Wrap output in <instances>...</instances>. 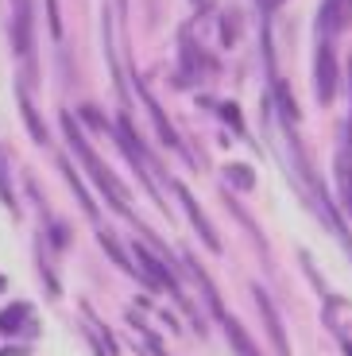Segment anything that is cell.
I'll return each mask as SVG.
<instances>
[{
    "instance_id": "6da1fadb",
    "label": "cell",
    "mask_w": 352,
    "mask_h": 356,
    "mask_svg": "<svg viewBox=\"0 0 352 356\" xmlns=\"http://www.w3.org/2000/svg\"><path fill=\"white\" fill-rule=\"evenodd\" d=\"M62 128H66V140H70L74 155H78V159L86 163V167H89V175L97 178V186L105 190L109 205H113V209H120V213H124V209H128V194H124V186H120V182H116L113 175H109V167H105V163H101L97 155H93V147H89V143L81 140V132H78V128H74V116H70V113H62Z\"/></svg>"
},
{
    "instance_id": "7a4b0ae2",
    "label": "cell",
    "mask_w": 352,
    "mask_h": 356,
    "mask_svg": "<svg viewBox=\"0 0 352 356\" xmlns=\"http://www.w3.org/2000/svg\"><path fill=\"white\" fill-rule=\"evenodd\" d=\"M333 89H337V63L329 58V47H321L317 51V97L333 101Z\"/></svg>"
},
{
    "instance_id": "3957f363",
    "label": "cell",
    "mask_w": 352,
    "mask_h": 356,
    "mask_svg": "<svg viewBox=\"0 0 352 356\" xmlns=\"http://www.w3.org/2000/svg\"><path fill=\"white\" fill-rule=\"evenodd\" d=\"M136 256L143 259V275H147L151 283H155V286H167V291H175V279H170V271H167L163 264H159V259L151 256V252L143 248V244H136Z\"/></svg>"
},
{
    "instance_id": "277c9868",
    "label": "cell",
    "mask_w": 352,
    "mask_h": 356,
    "mask_svg": "<svg viewBox=\"0 0 352 356\" xmlns=\"http://www.w3.org/2000/svg\"><path fill=\"white\" fill-rule=\"evenodd\" d=\"M16 51L19 54L31 51V8H27V0H16Z\"/></svg>"
},
{
    "instance_id": "5b68a950",
    "label": "cell",
    "mask_w": 352,
    "mask_h": 356,
    "mask_svg": "<svg viewBox=\"0 0 352 356\" xmlns=\"http://www.w3.org/2000/svg\"><path fill=\"white\" fill-rule=\"evenodd\" d=\"M27 302H12V306H4V310H0V333H4V337H12V333H19L24 330V318H27Z\"/></svg>"
},
{
    "instance_id": "8992f818",
    "label": "cell",
    "mask_w": 352,
    "mask_h": 356,
    "mask_svg": "<svg viewBox=\"0 0 352 356\" xmlns=\"http://www.w3.org/2000/svg\"><path fill=\"white\" fill-rule=\"evenodd\" d=\"M19 113H24V120H27V128H31V136L43 143V140H47V128H43V120L35 116V105L27 101V93H19Z\"/></svg>"
},
{
    "instance_id": "52a82bcc",
    "label": "cell",
    "mask_w": 352,
    "mask_h": 356,
    "mask_svg": "<svg viewBox=\"0 0 352 356\" xmlns=\"http://www.w3.org/2000/svg\"><path fill=\"white\" fill-rule=\"evenodd\" d=\"M337 175H341L344 205H349V213H352V159H349V155H341V163H337Z\"/></svg>"
},
{
    "instance_id": "ba28073f",
    "label": "cell",
    "mask_w": 352,
    "mask_h": 356,
    "mask_svg": "<svg viewBox=\"0 0 352 356\" xmlns=\"http://www.w3.org/2000/svg\"><path fill=\"white\" fill-rule=\"evenodd\" d=\"M58 167H62V175H66V182H70V186H74V194H78V202L86 205V213H93V202H89L86 186H81V182H78V175H74V167H70V163H66V159H62Z\"/></svg>"
},
{
    "instance_id": "9c48e42d",
    "label": "cell",
    "mask_w": 352,
    "mask_h": 356,
    "mask_svg": "<svg viewBox=\"0 0 352 356\" xmlns=\"http://www.w3.org/2000/svg\"><path fill=\"white\" fill-rule=\"evenodd\" d=\"M0 202L16 209V197H12V182H8V170H4V155H0Z\"/></svg>"
},
{
    "instance_id": "30bf717a",
    "label": "cell",
    "mask_w": 352,
    "mask_h": 356,
    "mask_svg": "<svg viewBox=\"0 0 352 356\" xmlns=\"http://www.w3.org/2000/svg\"><path fill=\"white\" fill-rule=\"evenodd\" d=\"M101 244H105V252H109V256H113V259H116V264H120V267H124V271H132V264H128V259H124V252H120V244H116V241H113V236H109V232H101Z\"/></svg>"
},
{
    "instance_id": "8fae6325",
    "label": "cell",
    "mask_w": 352,
    "mask_h": 356,
    "mask_svg": "<svg viewBox=\"0 0 352 356\" xmlns=\"http://www.w3.org/2000/svg\"><path fill=\"white\" fill-rule=\"evenodd\" d=\"M0 356H27V348H19V345H8V348H0Z\"/></svg>"
},
{
    "instance_id": "7c38bea8",
    "label": "cell",
    "mask_w": 352,
    "mask_h": 356,
    "mask_svg": "<svg viewBox=\"0 0 352 356\" xmlns=\"http://www.w3.org/2000/svg\"><path fill=\"white\" fill-rule=\"evenodd\" d=\"M0 286H4V279H0Z\"/></svg>"
}]
</instances>
